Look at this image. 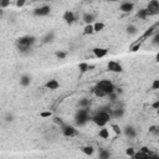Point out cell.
<instances>
[{"label":"cell","instance_id":"obj_43","mask_svg":"<svg viewBox=\"0 0 159 159\" xmlns=\"http://www.w3.org/2000/svg\"><path fill=\"white\" fill-rule=\"evenodd\" d=\"M152 108L153 109H159V101H156L152 103Z\"/></svg>","mask_w":159,"mask_h":159},{"label":"cell","instance_id":"obj_22","mask_svg":"<svg viewBox=\"0 0 159 159\" xmlns=\"http://www.w3.org/2000/svg\"><path fill=\"white\" fill-rule=\"evenodd\" d=\"M153 156V154H152ZM152 156H149V154H146V153H142V152H135L134 156L132 157V159H149Z\"/></svg>","mask_w":159,"mask_h":159},{"label":"cell","instance_id":"obj_7","mask_svg":"<svg viewBox=\"0 0 159 159\" xmlns=\"http://www.w3.org/2000/svg\"><path fill=\"white\" fill-rule=\"evenodd\" d=\"M32 13H34L35 16H47L51 13V6L47 5V4H45V5H43V6L34 9V11Z\"/></svg>","mask_w":159,"mask_h":159},{"label":"cell","instance_id":"obj_20","mask_svg":"<svg viewBox=\"0 0 159 159\" xmlns=\"http://www.w3.org/2000/svg\"><path fill=\"white\" fill-rule=\"evenodd\" d=\"M135 16H137L138 19H141V20H146V19L148 17V11L147 9H141V10H138L137 14H135Z\"/></svg>","mask_w":159,"mask_h":159},{"label":"cell","instance_id":"obj_6","mask_svg":"<svg viewBox=\"0 0 159 159\" xmlns=\"http://www.w3.org/2000/svg\"><path fill=\"white\" fill-rule=\"evenodd\" d=\"M147 11H148V16H152V15H157L159 13V1L158 0H152V1L148 3L147 5Z\"/></svg>","mask_w":159,"mask_h":159},{"label":"cell","instance_id":"obj_14","mask_svg":"<svg viewBox=\"0 0 159 159\" xmlns=\"http://www.w3.org/2000/svg\"><path fill=\"white\" fill-rule=\"evenodd\" d=\"M59 87H60V82L57 80H49V81L45 83V88H47L50 91H55V90H57Z\"/></svg>","mask_w":159,"mask_h":159},{"label":"cell","instance_id":"obj_29","mask_svg":"<svg viewBox=\"0 0 159 159\" xmlns=\"http://www.w3.org/2000/svg\"><path fill=\"white\" fill-rule=\"evenodd\" d=\"M14 119H15V117H14V114L11 113V112H8V113L5 114V117H4V121H5L6 123L14 122Z\"/></svg>","mask_w":159,"mask_h":159},{"label":"cell","instance_id":"obj_10","mask_svg":"<svg viewBox=\"0 0 159 159\" xmlns=\"http://www.w3.org/2000/svg\"><path fill=\"white\" fill-rule=\"evenodd\" d=\"M62 19H63V21L66 22L67 25H72L73 22L76 21V16H75V14H73L72 11H70V10L65 11V14H63Z\"/></svg>","mask_w":159,"mask_h":159},{"label":"cell","instance_id":"obj_35","mask_svg":"<svg viewBox=\"0 0 159 159\" xmlns=\"http://www.w3.org/2000/svg\"><path fill=\"white\" fill-rule=\"evenodd\" d=\"M107 97L109 98V101H111V102H116V101H117V98H118V95H117L116 92H112V93H109V95L107 96Z\"/></svg>","mask_w":159,"mask_h":159},{"label":"cell","instance_id":"obj_19","mask_svg":"<svg viewBox=\"0 0 159 159\" xmlns=\"http://www.w3.org/2000/svg\"><path fill=\"white\" fill-rule=\"evenodd\" d=\"M111 158V152L107 149H100L98 153V159H109Z\"/></svg>","mask_w":159,"mask_h":159},{"label":"cell","instance_id":"obj_24","mask_svg":"<svg viewBox=\"0 0 159 159\" xmlns=\"http://www.w3.org/2000/svg\"><path fill=\"white\" fill-rule=\"evenodd\" d=\"M103 29H105V24H103V22L97 21V22L93 24V31H95V32H100V31H102Z\"/></svg>","mask_w":159,"mask_h":159},{"label":"cell","instance_id":"obj_31","mask_svg":"<svg viewBox=\"0 0 159 159\" xmlns=\"http://www.w3.org/2000/svg\"><path fill=\"white\" fill-rule=\"evenodd\" d=\"M149 133H152L157 137V135H159V127L158 126H151L149 127Z\"/></svg>","mask_w":159,"mask_h":159},{"label":"cell","instance_id":"obj_38","mask_svg":"<svg viewBox=\"0 0 159 159\" xmlns=\"http://www.w3.org/2000/svg\"><path fill=\"white\" fill-rule=\"evenodd\" d=\"M153 44L156 45V46H158L159 45V34L156 31V34H154V37H153Z\"/></svg>","mask_w":159,"mask_h":159},{"label":"cell","instance_id":"obj_12","mask_svg":"<svg viewBox=\"0 0 159 159\" xmlns=\"http://www.w3.org/2000/svg\"><path fill=\"white\" fill-rule=\"evenodd\" d=\"M111 118H122V117L124 116V108L123 107H118V108H111Z\"/></svg>","mask_w":159,"mask_h":159},{"label":"cell","instance_id":"obj_4","mask_svg":"<svg viewBox=\"0 0 159 159\" xmlns=\"http://www.w3.org/2000/svg\"><path fill=\"white\" fill-rule=\"evenodd\" d=\"M88 121H91V116H90V111L88 109H78L77 113H76V117H75V122H76L77 126H85Z\"/></svg>","mask_w":159,"mask_h":159},{"label":"cell","instance_id":"obj_25","mask_svg":"<svg viewBox=\"0 0 159 159\" xmlns=\"http://www.w3.org/2000/svg\"><path fill=\"white\" fill-rule=\"evenodd\" d=\"M126 31H127V34H129V35H135L137 34V26L133 24H129L127 26V29H126Z\"/></svg>","mask_w":159,"mask_h":159},{"label":"cell","instance_id":"obj_11","mask_svg":"<svg viewBox=\"0 0 159 159\" xmlns=\"http://www.w3.org/2000/svg\"><path fill=\"white\" fill-rule=\"evenodd\" d=\"M134 9V3H130V1H123V3H121V5H119V10L122 11V13H130Z\"/></svg>","mask_w":159,"mask_h":159},{"label":"cell","instance_id":"obj_18","mask_svg":"<svg viewBox=\"0 0 159 159\" xmlns=\"http://www.w3.org/2000/svg\"><path fill=\"white\" fill-rule=\"evenodd\" d=\"M91 106V101L88 98H81L78 101V107L80 108H83V109H88Z\"/></svg>","mask_w":159,"mask_h":159},{"label":"cell","instance_id":"obj_26","mask_svg":"<svg viewBox=\"0 0 159 159\" xmlns=\"http://www.w3.org/2000/svg\"><path fill=\"white\" fill-rule=\"evenodd\" d=\"M78 70H80V73L83 75L88 71V63L87 62H81L78 65Z\"/></svg>","mask_w":159,"mask_h":159},{"label":"cell","instance_id":"obj_45","mask_svg":"<svg viewBox=\"0 0 159 159\" xmlns=\"http://www.w3.org/2000/svg\"><path fill=\"white\" fill-rule=\"evenodd\" d=\"M4 16V10H3V9H0V19H1Z\"/></svg>","mask_w":159,"mask_h":159},{"label":"cell","instance_id":"obj_1","mask_svg":"<svg viewBox=\"0 0 159 159\" xmlns=\"http://www.w3.org/2000/svg\"><path fill=\"white\" fill-rule=\"evenodd\" d=\"M36 44V37L32 36V35H25V36H21L19 37V39L16 40V49L20 54H29L31 49L34 47V45Z\"/></svg>","mask_w":159,"mask_h":159},{"label":"cell","instance_id":"obj_28","mask_svg":"<svg viewBox=\"0 0 159 159\" xmlns=\"http://www.w3.org/2000/svg\"><path fill=\"white\" fill-rule=\"evenodd\" d=\"M55 56H56V57H57L59 60H63V59H66V56H67V51H62V50L56 51Z\"/></svg>","mask_w":159,"mask_h":159},{"label":"cell","instance_id":"obj_37","mask_svg":"<svg viewBox=\"0 0 159 159\" xmlns=\"http://www.w3.org/2000/svg\"><path fill=\"white\" fill-rule=\"evenodd\" d=\"M139 152L146 153V154H149V156H152V154H153V152H152V151H151V149H149L148 147H142V148H141V151H139Z\"/></svg>","mask_w":159,"mask_h":159},{"label":"cell","instance_id":"obj_39","mask_svg":"<svg viewBox=\"0 0 159 159\" xmlns=\"http://www.w3.org/2000/svg\"><path fill=\"white\" fill-rule=\"evenodd\" d=\"M152 90H159V80H154V81H153Z\"/></svg>","mask_w":159,"mask_h":159},{"label":"cell","instance_id":"obj_42","mask_svg":"<svg viewBox=\"0 0 159 159\" xmlns=\"http://www.w3.org/2000/svg\"><path fill=\"white\" fill-rule=\"evenodd\" d=\"M139 47H141V43H137L135 45H133L132 47H130V51H133V52H134V51H137Z\"/></svg>","mask_w":159,"mask_h":159},{"label":"cell","instance_id":"obj_3","mask_svg":"<svg viewBox=\"0 0 159 159\" xmlns=\"http://www.w3.org/2000/svg\"><path fill=\"white\" fill-rule=\"evenodd\" d=\"M91 121L96 126H98V127L103 128L105 126L111 121V114H109V112L101 109V111H98L96 114L91 116Z\"/></svg>","mask_w":159,"mask_h":159},{"label":"cell","instance_id":"obj_17","mask_svg":"<svg viewBox=\"0 0 159 159\" xmlns=\"http://www.w3.org/2000/svg\"><path fill=\"white\" fill-rule=\"evenodd\" d=\"M30 83H31V77H30V75L24 73V75H22V76L20 77V86H22V87H29Z\"/></svg>","mask_w":159,"mask_h":159},{"label":"cell","instance_id":"obj_32","mask_svg":"<svg viewBox=\"0 0 159 159\" xmlns=\"http://www.w3.org/2000/svg\"><path fill=\"white\" fill-rule=\"evenodd\" d=\"M40 117L41 118H50V117H52V112L51 111H43V112H40Z\"/></svg>","mask_w":159,"mask_h":159},{"label":"cell","instance_id":"obj_41","mask_svg":"<svg viewBox=\"0 0 159 159\" xmlns=\"http://www.w3.org/2000/svg\"><path fill=\"white\" fill-rule=\"evenodd\" d=\"M25 4H26L25 0H17V1H16V6H17V8H22V6L25 5Z\"/></svg>","mask_w":159,"mask_h":159},{"label":"cell","instance_id":"obj_33","mask_svg":"<svg viewBox=\"0 0 159 159\" xmlns=\"http://www.w3.org/2000/svg\"><path fill=\"white\" fill-rule=\"evenodd\" d=\"M111 128L113 129V132H114L116 134H122V128H121L118 124H112Z\"/></svg>","mask_w":159,"mask_h":159},{"label":"cell","instance_id":"obj_40","mask_svg":"<svg viewBox=\"0 0 159 159\" xmlns=\"http://www.w3.org/2000/svg\"><path fill=\"white\" fill-rule=\"evenodd\" d=\"M54 121H55V123L60 124V127H62V126L65 124V123L62 122V119H61V118H59V117H55V118H54Z\"/></svg>","mask_w":159,"mask_h":159},{"label":"cell","instance_id":"obj_21","mask_svg":"<svg viewBox=\"0 0 159 159\" xmlns=\"http://www.w3.org/2000/svg\"><path fill=\"white\" fill-rule=\"evenodd\" d=\"M98 137L102 138V139H108L109 138V130L106 127H103L102 129H100V132H98Z\"/></svg>","mask_w":159,"mask_h":159},{"label":"cell","instance_id":"obj_16","mask_svg":"<svg viewBox=\"0 0 159 159\" xmlns=\"http://www.w3.org/2000/svg\"><path fill=\"white\" fill-rule=\"evenodd\" d=\"M54 40H55V31H49V32H46V34L44 35L43 41H41V43H43V44H50V43H52Z\"/></svg>","mask_w":159,"mask_h":159},{"label":"cell","instance_id":"obj_30","mask_svg":"<svg viewBox=\"0 0 159 159\" xmlns=\"http://www.w3.org/2000/svg\"><path fill=\"white\" fill-rule=\"evenodd\" d=\"M93 24L92 25H86L85 26V29H83V34L85 35H92L93 34Z\"/></svg>","mask_w":159,"mask_h":159},{"label":"cell","instance_id":"obj_36","mask_svg":"<svg viewBox=\"0 0 159 159\" xmlns=\"http://www.w3.org/2000/svg\"><path fill=\"white\" fill-rule=\"evenodd\" d=\"M134 153H135V151H134V148H132V147H129V148L126 149V154H127L128 157H130V158L134 156Z\"/></svg>","mask_w":159,"mask_h":159},{"label":"cell","instance_id":"obj_8","mask_svg":"<svg viewBox=\"0 0 159 159\" xmlns=\"http://www.w3.org/2000/svg\"><path fill=\"white\" fill-rule=\"evenodd\" d=\"M107 68H108V71L111 72H116V73H119V72H123V67L122 65L117 61H109L107 63Z\"/></svg>","mask_w":159,"mask_h":159},{"label":"cell","instance_id":"obj_27","mask_svg":"<svg viewBox=\"0 0 159 159\" xmlns=\"http://www.w3.org/2000/svg\"><path fill=\"white\" fill-rule=\"evenodd\" d=\"M157 27H158V24H156V25H154V26H152V27H149V29H148L146 32H144V35H143V37H142V39H147L148 36H151V35L153 34V32H154V30L157 29Z\"/></svg>","mask_w":159,"mask_h":159},{"label":"cell","instance_id":"obj_13","mask_svg":"<svg viewBox=\"0 0 159 159\" xmlns=\"http://www.w3.org/2000/svg\"><path fill=\"white\" fill-rule=\"evenodd\" d=\"M82 20L85 21L86 25H92L93 21L96 20V15L95 14H92V13H85L83 14V16H82Z\"/></svg>","mask_w":159,"mask_h":159},{"label":"cell","instance_id":"obj_9","mask_svg":"<svg viewBox=\"0 0 159 159\" xmlns=\"http://www.w3.org/2000/svg\"><path fill=\"white\" fill-rule=\"evenodd\" d=\"M122 133L126 135L127 138H134L135 135H137V129H135L133 126H126L123 128Z\"/></svg>","mask_w":159,"mask_h":159},{"label":"cell","instance_id":"obj_5","mask_svg":"<svg viewBox=\"0 0 159 159\" xmlns=\"http://www.w3.org/2000/svg\"><path fill=\"white\" fill-rule=\"evenodd\" d=\"M61 132H62V134L65 135V137H67V138L76 137V135L78 134L77 129L75 127H72V126H70V124H63L61 127Z\"/></svg>","mask_w":159,"mask_h":159},{"label":"cell","instance_id":"obj_34","mask_svg":"<svg viewBox=\"0 0 159 159\" xmlns=\"http://www.w3.org/2000/svg\"><path fill=\"white\" fill-rule=\"evenodd\" d=\"M10 5V0H0V9H5Z\"/></svg>","mask_w":159,"mask_h":159},{"label":"cell","instance_id":"obj_23","mask_svg":"<svg viewBox=\"0 0 159 159\" xmlns=\"http://www.w3.org/2000/svg\"><path fill=\"white\" fill-rule=\"evenodd\" d=\"M81 151H82V153H85L86 156H92V154L95 153V148L92 146H85L81 148Z\"/></svg>","mask_w":159,"mask_h":159},{"label":"cell","instance_id":"obj_15","mask_svg":"<svg viewBox=\"0 0 159 159\" xmlns=\"http://www.w3.org/2000/svg\"><path fill=\"white\" fill-rule=\"evenodd\" d=\"M107 54H108V49H103V47H96V49H93V55H95L97 59L105 57V56H107Z\"/></svg>","mask_w":159,"mask_h":159},{"label":"cell","instance_id":"obj_2","mask_svg":"<svg viewBox=\"0 0 159 159\" xmlns=\"http://www.w3.org/2000/svg\"><path fill=\"white\" fill-rule=\"evenodd\" d=\"M114 90H116V87L109 80H102V81L98 82L97 86L93 88V93H95L96 97H106V96H108L109 93L114 92Z\"/></svg>","mask_w":159,"mask_h":159},{"label":"cell","instance_id":"obj_44","mask_svg":"<svg viewBox=\"0 0 159 159\" xmlns=\"http://www.w3.org/2000/svg\"><path fill=\"white\" fill-rule=\"evenodd\" d=\"M149 159H159V156H158L157 153H153V156H152L151 158H149Z\"/></svg>","mask_w":159,"mask_h":159}]
</instances>
